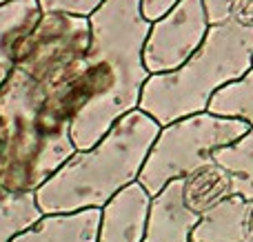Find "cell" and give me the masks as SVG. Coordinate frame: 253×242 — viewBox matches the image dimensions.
<instances>
[{
  "label": "cell",
  "mask_w": 253,
  "mask_h": 242,
  "mask_svg": "<svg viewBox=\"0 0 253 242\" xmlns=\"http://www.w3.org/2000/svg\"><path fill=\"white\" fill-rule=\"evenodd\" d=\"M89 22L91 44L76 76L80 109L71 122L78 151L91 149L123 116L138 109L151 76L144 65L151 20L142 13V0H105Z\"/></svg>",
  "instance_id": "6da1fadb"
},
{
  "label": "cell",
  "mask_w": 253,
  "mask_h": 242,
  "mask_svg": "<svg viewBox=\"0 0 253 242\" xmlns=\"http://www.w3.org/2000/svg\"><path fill=\"white\" fill-rule=\"evenodd\" d=\"M76 74L47 84L16 67L0 89L2 191H36L78 154L71 138V122L80 109Z\"/></svg>",
  "instance_id": "7a4b0ae2"
},
{
  "label": "cell",
  "mask_w": 253,
  "mask_h": 242,
  "mask_svg": "<svg viewBox=\"0 0 253 242\" xmlns=\"http://www.w3.org/2000/svg\"><path fill=\"white\" fill-rule=\"evenodd\" d=\"M162 124L138 109L118 120L91 149L78 151L42 187L36 200L42 213L102 209L120 189L138 180Z\"/></svg>",
  "instance_id": "3957f363"
},
{
  "label": "cell",
  "mask_w": 253,
  "mask_h": 242,
  "mask_svg": "<svg viewBox=\"0 0 253 242\" xmlns=\"http://www.w3.org/2000/svg\"><path fill=\"white\" fill-rule=\"evenodd\" d=\"M253 67V27L233 18L211 25L205 42L182 67L151 74L144 82L140 109L165 127L184 116L209 109L218 89L242 78Z\"/></svg>",
  "instance_id": "277c9868"
},
{
  "label": "cell",
  "mask_w": 253,
  "mask_h": 242,
  "mask_svg": "<svg viewBox=\"0 0 253 242\" xmlns=\"http://www.w3.org/2000/svg\"><path fill=\"white\" fill-rule=\"evenodd\" d=\"M251 129L240 118L200 111L165 124L151 145L138 182L151 196L160 194L171 180L187 178L213 160V151L236 142Z\"/></svg>",
  "instance_id": "5b68a950"
},
{
  "label": "cell",
  "mask_w": 253,
  "mask_h": 242,
  "mask_svg": "<svg viewBox=\"0 0 253 242\" xmlns=\"http://www.w3.org/2000/svg\"><path fill=\"white\" fill-rule=\"evenodd\" d=\"M91 44L89 16L49 11L22 40L16 67L31 78L58 84L80 69Z\"/></svg>",
  "instance_id": "8992f818"
},
{
  "label": "cell",
  "mask_w": 253,
  "mask_h": 242,
  "mask_svg": "<svg viewBox=\"0 0 253 242\" xmlns=\"http://www.w3.org/2000/svg\"><path fill=\"white\" fill-rule=\"evenodd\" d=\"M209 29L205 0H178L165 16L151 22L144 42L149 74H167L182 67L200 49Z\"/></svg>",
  "instance_id": "52a82bcc"
},
{
  "label": "cell",
  "mask_w": 253,
  "mask_h": 242,
  "mask_svg": "<svg viewBox=\"0 0 253 242\" xmlns=\"http://www.w3.org/2000/svg\"><path fill=\"white\" fill-rule=\"evenodd\" d=\"M153 196L138 180L120 189L102 207L98 242H142Z\"/></svg>",
  "instance_id": "ba28073f"
},
{
  "label": "cell",
  "mask_w": 253,
  "mask_h": 242,
  "mask_svg": "<svg viewBox=\"0 0 253 242\" xmlns=\"http://www.w3.org/2000/svg\"><path fill=\"white\" fill-rule=\"evenodd\" d=\"M200 213L184 202V178L171 180L160 194L151 198L149 222L142 242H193V227Z\"/></svg>",
  "instance_id": "9c48e42d"
},
{
  "label": "cell",
  "mask_w": 253,
  "mask_h": 242,
  "mask_svg": "<svg viewBox=\"0 0 253 242\" xmlns=\"http://www.w3.org/2000/svg\"><path fill=\"white\" fill-rule=\"evenodd\" d=\"M193 242H253V200L242 196L218 202L193 227Z\"/></svg>",
  "instance_id": "30bf717a"
},
{
  "label": "cell",
  "mask_w": 253,
  "mask_h": 242,
  "mask_svg": "<svg viewBox=\"0 0 253 242\" xmlns=\"http://www.w3.org/2000/svg\"><path fill=\"white\" fill-rule=\"evenodd\" d=\"M102 209H80L69 213H44L11 242H98Z\"/></svg>",
  "instance_id": "8fae6325"
},
{
  "label": "cell",
  "mask_w": 253,
  "mask_h": 242,
  "mask_svg": "<svg viewBox=\"0 0 253 242\" xmlns=\"http://www.w3.org/2000/svg\"><path fill=\"white\" fill-rule=\"evenodd\" d=\"M42 18L38 0H9L0 4V89L16 69L18 49Z\"/></svg>",
  "instance_id": "7c38bea8"
},
{
  "label": "cell",
  "mask_w": 253,
  "mask_h": 242,
  "mask_svg": "<svg viewBox=\"0 0 253 242\" xmlns=\"http://www.w3.org/2000/svg\"><path fill=\"white\" fill-rule=\"evenodd\" d=\"M231 196H236L233 176L215 160L207 162L205 167L196 169L184 178V202L200 216Z\"/></svg>",
  "instance_id": "4fadbf2b"
},
{
  "label": "cell",
  "mask_w": 253,
  "mask_h": 242,
  "mask_svg": "<svg viewBox=\"0 0 253 242\" xmlns=\"http://www.w3.org/2000/svg\"><path fill=\"white\" fill-rule=\"evenodd\" d=\"M213 160L233 176L236 196L253 200V127L236 142L215 149Z\"/></svg>",
  "instance_id": "5bb4252c"
},
{
  "label": "cell",
  "mask_w": 253,
  "mask_h": 242,
  "mask_svg": "<svg viewBox=\"0 0 253 242\" xmlns=\"http://www.w3.org/2000/svg\"><path fill=\"white\" fill-rule=\"evenodd\" d=\"M42 216L44 213L38 207L36 191L11 194L0 189V242H11L13 236L29 229Z\"/></svg>",
  "instance_id": "9a60e30c"
},
{
  "label": "cell",
  "mask_w": 253,
  "mask_h": 242,
  "mask_svg": "<svg viewBox=\"0 0 253 242\" xmlns=\"http://www.w3.org/2000/svg\"><path fill=\"white\" fill-rule=\"evenodd\" d=\"M207 111L218 116H229V118H240L253 127V67L242 78L218 89L211 98Z\"/></svg>",
  "instance_id": "2e32d148"
},
{
  "label": "cell",
  "mask_w": 253,
  "mask_h": 242,
  "mask_svg": "<svg viewBox=\"0 0 253 242\" xmlns=\"http://www.w3.org/2000/svg\"><path fill=\"white\" fill-rule=\"evenodd\" d=\"M42 13L62 11L74 13V16H91L105 0H38Z\"/></svg>",
  "instance_id": "e0dca14e"
},
{
  "label": "cell",
  "mask_w": 253,
  "mask_h": 242,
  "mask_svg": "<svg viewBox=\"0 0 253 242\" xmlns=\"http://www.w3.org/2000/svg\"><path fill=\"white\" fill-rule=\"evenodd\" d=\"M231 2L233 0H205V7H207V13H209L211 25L224 22L231 18Z\"/></svg>",
  "instance_id": "ac0fdd59"
},
{
  "label": "cell",
  "mask_w": 253,
  "mask_h": 242,
  "mask_svg": "<svg viewBox=\"0 0 253 242\" xmlns=\"http://www.w3.org/2000/svg\"><path fill=\"white\" fill-rule=\"evenodd\" d=\"M178 0H142V13L147 20H158L160 16H165Z\"/></svg>",
  "instance_id": "d6986e66"
},
{
  "label": "cell",
  "mask_w": 253,
  "mask_h": 242,
  "mask_svg": "<svg viewBox=\"0 0 253 242\" xmlns=\"http://www.w3.org/2000/svg\"><path fill=\"white\" fill-rule=\"evenodd\" d=\"M231 18L236 22H240V25L253 27V0H233Z\"/></svg>",
  "instance_id": "ffe728a7"
},
{
  "label": "cell",
  "mask_w": 253,
  "mask_h": 242,
  "mask_svg": "<svg viewBox=\"0 0 253 242\" xmlns=\"http://www.w3.org/2000/svg\"><path fill=\"white\" fill-rule=\"evenodd\" d=\"M4 2H9V0H0V4H4Z\"/></svg>",
  "instance_id": "44dd1931"
}]
</instances>
